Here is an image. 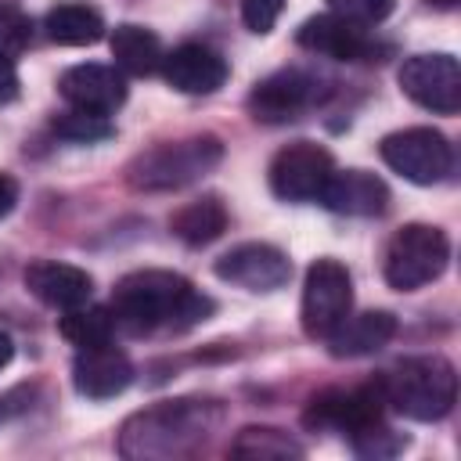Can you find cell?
<instances>
[{"instance_id":"obj_26","label":"cell","mask_w":461,"mask_h":461,"mask_svg":"<svg viewBox=\"0 0 461 461\" xmlns=\"http://www.w3.org/2000/svg\"><path fill=\"white\" fill-rule=\"evenodd\" d=\"M54 133L58 137H65V140H83V144H90V140H104V137H112V122L104 119V115H90V112H65V115H58L54 119Z\"/></svg>"},{"instance_id":"obj_10","label":"cell","mask_w":461,"mask_h":461,"mask_svg":"<svg viewBox=\"0 0 461 461\" xmlns=\"http://www.w3.org/2000/svg\"><path fill=\"white\" fill-rule=\"evenodd\" d=\"M385 411V396L378 378L367 385H353V389H324L310 400L306 407V425L310 429H331V432H346L353 436L357 429L378 421Z\"/></svg>"},{"instance_id":"obj_33","label":"cell","mask_w":461,"mask_h":461,"mask_svg":"<svg viewBox=\"0 0 461 461\" xmlns=\"http://www.w3.org/2000/svg\"><path fill=\"white\" fill-rule=\"evenodd\" d=\"M425 4H432V7H439V11H454L461 0H425Z\"/></svg>"},{"instance_id":"obj_32","label":"cell","mask_w":461,"mask_h":461,"mask_svg":"<svg viewBox=\"0 0 461 461\" xmlns=\"http://www.w3.org/2000/svg\"><path fill=\"white\" fill-rule=\"evenodd\" d=\"M11 357H14V342H11L7 331H0V371L11 364Z\"/></svg>"},{"instance_id":"obj_28","label":"cell","mask_w":461,"mask_h":461,"mask_svg":"<svg viewBox=\"0 0 461 461\" xmlns=\"http://www.w3.org/2000/svg\"><path fill=\"white\" fill-rule=\"evenodd\" d=\"M324 4H328L331 14L349 18L357 25H367V29L378 25L382 18H389L393 7H396V0H324Z\"/></svg>"},{"instance_id":"obj_8","label":"cell","mask_w":461,"mask_h":461,"mask_svg":"<svg viewBox=\"0 0 461 461\" xmlns=\"http://www.w3.org/2000/svg\"><path fill=\"white\" fill-rule=\"evenodd\" d=\"M400 90L436 115H454L461 108V65L454 54H414L396 72Z\"/></svg>"},{"instance_id":"obj_23","label":"cell","mask_w":461,"mask_h":461,"mask_svg":"<svg viewBox=\"0 0 461 461\" xmlns=\"http://www.w3.org/2000/svg\"><path fill=\"white\" fill-rule=\"evenodd\" d=\"M58 331L72 342V346H101V342H112L115 335V317L112 310L104 306H72V310H61V321H58Z\"/></svg>"},{"instance_id":"obj_3","label":"cell","mask_w":461,"mask_h":461,"mask_svg":"<svg viewBox=\"0 0 461 461\" xmlns=\"http://www.w3.org/2000/svg\"><path fill=\"white\" fill-rule=\"evenodd\" d=\"M385 407L411 421H439L450 414L457 400V375L454 364L439 353L432 357H407L378 375Z\"/></svg>"},{"instance_id":"obj_25","label":"cell","mask_w":461,"mask_h":461,"mask_svg":"<svg viewBox=\"0 0 461 461\" xmlns=\"http://www.w3.org/2000/svg\"><path fill=\"white\" fill-rule=\"evenodd\" d=\"M349 443H353L357 457L382 461V457H396V454L407 447V436H403V432H396V429H389V425L378 418V421H371V425L357 429V432L349 436Z\"/></svg>"},{"instance_id":"obj_22","label":"cell","mask_w":461,"mask_h":461,"mask_svg":"<svg viewBox=\"0 0 461 461\" xmlns=\"http://www.w3.org/2000/svg\"><path fill=\"white\" fill-rule=\"evenodd\" d=\"M169 230L184 245H209L227 230V209L216 194H202L169 216Z\"/></svg>"},{"instance_id":"obj_17","label":"cell","mask_w":461,"mask_h":461,"mask_svg":"<svg viewBox=\"0 0 461 461\" xmlns=\"http://www.w3.org/2000/svg\"><path fill=\"white\" fill-rule=\"evenodd\" d=\"M317 202L339 216H382L389 209V187L367 169H331Z\"/></svg>"},{"instance_id":"obj_24","label":"cell","mask_w":461,"mask_h":461,"mask_svg":"<svg viewBox=\"0 0 461 461\" xmlns=\"http://www.w3.org/2000/svg\"><path fill=\"white\" fill-rule=\"evenodd\" d=\"M230 454L234 457H303V447L288 432H281V429L249 425V429H241L234 436Z\"/></svg>"},{"instance_id":"obj_16","label":"cell","mask_w":461,"mask_h":461,"mask_svg":"<svg viewBox=\"0 0 461 461\" xmlns=\"http://www.w3.org/2000/svg\"><path fill=\"white\" fill-rule=\"evenodd\" d=\"M22 281L29 288V295H36L43 306L54 310H72L90 303L94 292V277L72 263H58V259H32L22 270Z\"/></svg>"},{"instance_id":"obj_21","label":"cell","mask_w":461,"mask_h":461,"mask_svg":"<svg viewBox=\"0 0 461 461\" xmlns=\"http://www.w3.org/2000/svg\"><path fill=\"white\" fill-rule=\"evenodd\" d=\"M43 29L54 43L61 47H90L104 36V18L97 7L90 4H79V0H65L58 7L47 11L43 18Z\"/></svg>"},{"instance_id":"obj_7","label":"cell","mask_w":461,"mask_h":461,"mask_svg":"<svg viewBox=\"0 0 461 461\" xmlns=\"http://www.w3.org/2000/svg\"><path fill=\"white\" fill-rule=\"evenodd\" d=\"M378 155L393 173H400L403 180L421 184V187L447 180V173L454 166L450 140L432 126H411V130H396V133L382 137Z\"/></svg>"},{"instance_id":"obj_18","label":"cell","mask_w":461,"mask_h":461,"mask_svg":"<svg viewBox=\"0 0 461 461\" xmlns=\"http://www.w3.org/2000/svg\"><path fill=\"white\" fill-rule=\"evenodd\" d=\"M162 76L180 94H212L227 83V61L205 43H180L162 58Z\"/></svg>"},{"instance_id":"obj_20","label":"cell","mask_w":461,"mask_h":461,"mask_svg":"<svg viewBox=\"0 0 461 461\" xmlns=\"http://www.w3.org/2000/svg\"><path fill=\"white\" fill-rule=\"evenodd\" d=\"M108 47H112V58H115V68L126 72V76H151L162 68V40L144 29V25H133V22H122L112 29L108 36Z\"/></svg>"},{"instance_id":"obj_6","label":"cell","mask_w":461,"mask_h":461,"mask_svg":"<svg viewBox=\"0 0 461 461\" xmlns=\"http://www.w3.org/2000/svg\"><path fill=\"white\" fill-rule=\"evenodd\" d=\"M349 310H353L349 270L331 256L313 259L306 270V281H303V306H299L303 331L310 339H328L349 317Z\"/></svg>"},{"instance_id":"obj_31","label":"cell","mask_w":461,"mask_h":461,"mask_svg":"<svg viewBox=\"0 0 461 461\" xmlns=\"http://www.w3.org/2000/svg\"><path fill=\"white\" fill-rule=\"evenodd\" d=\"M14 202H18V184L7 173H0V216H7L14 209Z\"/></svg>"},{"instance_id":"obj_2","label":"cell","mask_w":461,"mask_h":461,"mask_svg":"<svg viewBox=\"0 0 461 461\" xmlns=\"http://www.w3.org/2000/svg\"><path fill=\"white\" fill-rule=\"evenodd\" d=\"M223 407L216 400H162L126 418L119 454L133 461H173L198 454L220 429Z\"/></svg>"},{"instance_id":"obj_15","label":"cell","mask_w":461,"mask_h":461,"mask_svg":"<svg viewBox=\"0 0 461 461\" xmlns=\"http://www.w3.org/2000/svg\"><path fill=\"white\" fill-rule=\"evenodd\" d=\"M133 382V364L115 342L83 346L72 360V385L86 400H112Z\"/></svg>"},{"instance_id":"obj_19","label":"cell","mask_w":461,"mask_h":461,"mask_svg":"<svg viewBox=\"0 0 461 461\" xmlns=\"http://www.w3.org/2000/svg\"><path fill=\"white\" fill-rule=\"evenodd\" d=\"M396 335V317L385 310H367V313H353L324 339L331 357H367L375 349H382L389 339Z\"/></svg>"},{"instance_id":"obj_1","label":"cell","mask_w":461,"mask_h":461,"mask_svg":"<svg viewBox=\"0 0 461 461\" xmlns=\"http://www.w3.org/2000/svg\"><path fill=\"white\" fill-rule=\"evenodd\" d=\"M212 310V299L173 270H133L112 288L115 328H126L130 335H148L158 328L184 331L205 321Z\"/></svg>"},{"instance_id":"obj_29","label":"cell","mask_w":461,"mask_h":461,"mask_svg":"<svg viewBox=\"0 0 461 461\" xmlns=\"http://www.w3.org/2000/svg\"><path fill=\"white\" fill-rule=\"evenodd\" d=\"M285 11V0H241V18H245V29L249 32H270L274 22L281 18Z\"/></svg>"},{"instance_id":"obj_13","label":"cell","mask_w":461,"mask_h":461,"mask_svg":"<svg viewBox=\"0 0 461 461\" xmlns=\"http://www.w3.org/2000/svg\"><path fill=\"white\" fill-rule=\"evenodd\" d=\"M317 97H321V90H317L313 76H306L299 68H281L252 86L249 112L259 122H288V119H299L306 108H313Z\"/></svg>"},{"instance_id":"obj_4","label":"cell","mask_w":461,"mask_h":461,"mask_svg":"<svg viewBox=\"0 0 461 461\" xmlns=\"http://www.w3.org/2000/svg\"><path fill=\"white\" fill-rule=\"evenodd\" d=\"M220 158H223V144L212 133L162 140V144L140 151L126 166V184L133 191H176V187L202 180L209 169L220 166Z\"/></svg>"},{"instance_id":"obj_5","label":"cell","mask_w":461,"mask_h":461,"mask_svg":"<svg viewBox=\"0 0 461 461\" xmlns=\"http://www.w3.org/2000/svg\"><path fill=\"white\" fill-rule=\"evenodd\" d=\"M447 259H450V241H447V234L439 227L407 223L389 238L382 274H385L389 288L414 292V288L436 281L447 270Z\"/></svg>"},{"instance_id":"obj_9","label":"cell","mask_w":461,"mask_h":461,"mask_svg":"<svg viewBox=\"0 0 461 461\" xmlns=\"http://www.w3.org/2000/svg\"><path fill=\"white\" fill-rule=\"evenodd\" d=\"M335 162L331 151L313 140H292L270 158V191L285 202H317Z\"/></svg>"},{"instance_id":"obj_27","label":"cell","mask_w":461,"mask_h":461,"mask_svg":"<svg viewBox=\"0 0 461 461\" xmlns=\"http://www.w3.org/2000/svg\"><path fill=\"white\" fill-rule=\"evenodd\" d=\"M32 40V22L14 4H0V58H18Z\"/></svg>"},{"instance_id":"obj_30","label":"cell","mask_w":461,"mask_h":461,"mask_svg":"<svg viewBox=\"0 0 461 461\" xmlns=\"http://www.w3.org/2000/svg\"><path fill=\"white\" fill-rule=\"evenodd\" d=\"M18 97V72H14V61L0 58V104H11Z\"/></svg>"},{"instance_id":"obj_12","label":"cell","mask_w":461,"mask_h":461,"mask_svg":"<svg viewBox=\"0 0 461 461\" xmlns=\"http://www.w3.org/2000/svg\"><path fill=\"white\" fill-rule=\"evenodd\" d=\"M295 43L313 50V54H324V58H335V61H378V54L385 50L371 32L367 25H357L349 18H339V14H317V18H306L299 29H295Z\"/></svg>"},{"instance_id":"obj_14","label":"cell","mask_w":461,"mask_h":461,"mask_svg":"<svg viewBox=\"0 0 461 461\" xmlns=\"http://www.w3.org/2000/svg\"><path fill=\"white\" fill-rule=\"evenodd\" d=\"M58 94L76 108V112H90V115H112L122 101H126V79L115 65H97V61H83L61 72L58 79Z\"/></svg>"},{"instance_id":"obj_11","label":"cell","mask_w":461,"mask_h":461,"mask_svg":"<svg viewBox=\"0 0 461 461\" xmlns=\"http://www.w3.org/2000/svg\"><path fill=\"white\" fill-rule=\"evenodd\" d=\"M212 274L234 288H245V292H274V288L288 285L292 259L277 245L245 241V245H234L230 252H223L212 263Z\"/></svg>"}]
</instances>
